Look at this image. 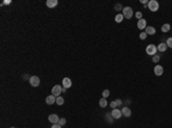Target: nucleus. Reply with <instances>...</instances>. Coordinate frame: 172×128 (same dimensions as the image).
Wrapping results in <instances>:
<instances>
[{
	"instance_id": "obj_26",
	"label": "nucleus",
	"mask_w": 172,
	"mask_h": 128,
	"mask_svg": "<svg viewBox=\"0 0 172 128\" xmlns=\"http://www.w3.org/2000/svg\"><path fill=\"white\" fill-rule=\"evenodd\" d=\"M110 107H111V109H116V107H117L116 101H114V102H111V103H110Z\"/></svg>"
},
{
	"instance_id": "obj_23",
	"label": "nucleus",
	"mask_w": 172,
	"mask_h": 128,
	"mask_svg": "<svg viewBox=\"0 0 172 128\" xmlns=\"http://www.w3.org/2000/svg\"><path fill=\"white\" fill-rule=\"evenodd\" d=\"M159 58H161V57L158 56V55H154V56H153V62H154V63H158V62H159Z\"/></svg>"
},
{
	"instance_id": "obj_29",
	"label": "nucleus",
	"mask_w": 172,
	"mask_h": 128,
	"mask_svg": "<svg viewBox=\"0 0 172 128\" xmlns=\"http://www.w3.org/2000/svg\"><path fill=\"white\" fill-rule=\"evenodd\" d=\"M52 128H62V127H61L59 124H55V125H53L52 126Z\"/></svg>"
},
{
	"instance_id": "obj_34",
	"label": "nucleus",
	"mask_w": 172,
	"mask_h": 128,
	"mask_svg": "<svg viewBox=\"0 0 172 128\" xmlns=\"http://www.w3.org/2000/svg\"><path fill=\"white\" fill-rule=\"evenodd\" d=\"M11 128H16V127H11Z\"/></svg>"
},
{
	"instance_id": "obj_8",
	"label": "nucleus",
	"mask_w": 172,
	"mask_h": 128,
	"mask_svg": "<svg viewBox=\"0 0 172 128\" xmlns=\"http://www.w3.org/2000/svg\"><path fill=\"white\" fill-rule=\"evenodd\" d=\"M62 86H63L64 88H70L71 86H72V82H71V79L70 78H64L62 80Z\"/></svg>"
},
{
	"instance_id": "obj_16",
	"label": "nucleus",
	"mask_w": 172,
	"mask_h": 128,
	"mask_svg": "<svg viewBox=\"0 0 172 128\" xmlns=\"http://www.w3.org/2000/svg\"><path fill=\"white\" fill-rule=\"evenodd\" d=\"M170 29H171L170 24H169V23H165V24L162 25V29H161V30H162V32H164V33H165V32H169V31H170Z\"/></svg>"
},
{
	"instance_id": "obj_14",
	"label": "nucleus",
	"mask_w": 172,
	"mask_h": 128,
	"mask_svg": "<svg viewBox=\"0 0 172 128\" xmlns=\"http://www.w3.org/2000/svg\"><path fill=\"white\" fill-rule=\"evenodd\" d=\"M145 30H146V33H147V34H150V36H153V34L156 33V29H155L154 26H147Z\"/></svg>"
},
{
	"instance_id": "obj_22",
	"label": "nucleus",
	"mask_w": 172,
	"mask_h": 128,
	"mask_svg": "<svg viewBox=\"0 0 172 128\" xmlns=\"http://www.w3.org/2000/svg\"><path fill=\"white\" fill-rule=\"evenodd\" d=\"M115 11H123V7H122V5H120V4H116V5H115Z\"/></svg>"
},
{
	"instance_id": "obj_17",
	"label": "nucleus",
	"mask_w": 172,
	"mask_h": 128,
	"mask_svg": "<svg viewBox=\"0 0 172 128\" xmlns=\"http://www.w3.org/2000/svg\"><path fill=\"white\" fill-rule=\"evenodd\" d=\"M124 20V16L123 14H117L116 16H115V21L117 22V23H120V22Z\"/></svg>"
},
{
	"instance_id": "obj_27",
	"label": "nucleus",
	"mask_w": 172,
	"mask_h": 128,
	"mask_svg": "<svg viewBox=\"0 0 172 128\" xmlns=\"http://www.w3.org/2000/svg\"><path fill=\"white\" fill-rule=\"evenodd\" d=\"M135 16H137L139 20H141V17H142V13H141V11H137V13H135Z\"/></svg>"
},
{
	"instance_id": "obj_6",
	"label": "nucleus",
	"mask_w": 172,
	"mask_h": 128,
	"mask_svg": "<svg viewBox=\"0 0 172 128\" xmlns=\"http://www.w3.org/2000/svg\"><path fill=\"white\" fill-rule=\"evenodd\" d=\"M111 116H112V118H114V119H120V117L123 116V114H122V110H119L118 107H116V109H112Z\"/></svg>"
},
{
	"instance_id": "obj_18",
	"label": "nucleus",
	"mask_w": 172,
	"mask_h": 128,
	"mask_svg": "<svg viewBox=\"0 0 172 128\" xmlns=\"http://www.w3.org/2000/svg\"><path fill=\"white\" fill-rule=\"evenodd\" d=\"M64 103V98L62 96H59V97H56V104L57 105H62Z\"/></svg>"
},
{
	"instance_id": "obj_20",
	"label": "nucleus",
	"mask_w": 172,
	"mask_h": 128,
	"mask_svg": "<svg viewBox=\"0 0 172 128\" xmlns=\"http://www.w3.org/2000/svg\"><path fill=\"white\" fill-rule=\"evenodd\" d=\"M109 95H110V92H109L108 89H105V90L102 92V97H103V98H107Z\"/></svg>"
},
{
	"instance_id": "obj_25",
	"label": "nucleus",
	"mask_w": 172,
	"mask_h": 128,
	"mask_svg": "<svg viewBox=\"0 0 172 128\" xmlns=\"http://www.w3.org/2000/svg\"><path fill=\"white\" fill-rule=\"evenodd\" d=\"M147 36H148V34L146 33V32H141V33H140V39L141 40H145L146 38H147Z\"/></svg>"
},
{
	"instance_id": "obj_4",
	"label": "nucleus",
	"mask_w": 172,
	"mask_h": 128,
	"mask_svg": "<svg viewBox=\"0 0 172 128\" xmlns=\"http://www.w3.org/2000/svg\"><path fill=\"white\" fill-rule=\"evenodd\" d=\"M61 93H62V87L60 85H55L52 88V95L55 97H59L61 95Z\"/></svg>"
},
{
	"instance_id": "obj_33",
	"label": "nucleus",
	"mask_w": 172,
	"mask_h": 128,
	"mask_svg": "<svg viewBox=\"0 0 172 128\" xmlns=\"http://www.w3.org/2000/svg\"><path fill=\"white\" fill-rule=\"evenodd\" d=\"M66 90H67V88H64V87H62V93H64V92H66Z\"/></svg>"
},
{
	"instance_id": "obj_30",
	"label": "nucleus",
	"mask_w": 172,
	"mask_h": 128,
	"mask_svg": "<svg viewBox=\"0 0 172 128\" xmlns=\"http://www.w3.org/2000/svg\"><path fill=\"white\" fill-rule=\"evenodd\" d=\"M141 2H142L144 5H146V4H148L149 1H147V0H141Z\"/></svg>"
},
{
	"instance_id": "obj_10",
	"label": "nucleus",
	"mask_w": 172,
	"mask_h": 128,
	"mask_svg": "<svg viewBox=\"0 0 172 128\" xmlns=\"http://www.w3.org/2000/svg\"><path fill=\"white\" fill-rule=\"evenodd\" d=\"M163 72H164V69L162 65H156L154 68V73L156 75H163Z\"/></svg>"
},
{
	"instance_id": "obj_15",
	"label": "nucleus",
	"mask_w": 172,
	"mask_h": 128,
	"mask_svg": "<svg viewBox=\"0 0 172 128\" xmlns=\"http://www.w3.org/2000/svg\"><path fill=\"white\" fill-rule=\"evenodd\" d=\"M166 49H168V46H166V43H161L157 46V50H159V52H162V53L165 52Z\"/></svg>"
},
{
	"instance_id": "obj_28",
	"label": "nucleus",
	"mask_w": 172,
	"mask_h": 128,
	"mask_svg": "<svg viewBox=\"0 0 172 128\" xmlns=\"http://www.w3.org/2000/svg\"><path fill=\"white\" fill-rule=\"evenodd\" d=\"M116 103H117V107H120L122 105V100H116Z\"/></svg>"
},
{
	"instance_id": "obj_7",
	"label": "nucleus",
	"mask_w": 172,
	"mask_h": 128,
	"mask_svg": "<svg viewBox=\"0 0 172 128\" xmlns=\"http://www.w3.org/2000/svg\"><path fill=\"white\" fill-rule=\"evenodd\" d=\"M137 26H138V29H140V30H145V29L147 28V22H146V20H144V18L139 20Z\"/></svg>"
},
{
	"instance_id": "obj_1",
	"label": "nucleus",
	"mask_w": 172,
	"mask_h": 128,
	"mask_svg": "<svg viewBox=\"0 0 172 128\" xmlns=\"http://www.w3.org/2000/svg\"><path fill=\"white\" fill-rule=\"evenodd\" d=\"M123 16L126 20H130L133 16V9L131 7H124L123 8Z\"/></svg>"
},
{
	"instance_id": "obj_5",
	"label": "nucleus",
	"mask_w": 172,
	"mask_h": 128,
	"mask_svg": "<svg viewBox=\"0 0 172 128\" xmlns=\"http://www.w3.org/2000/svg\"><path fill=\"white\" fill-rule=\"evenodd\" d=\"M156 52H157V47L154 46V45H148L147 48H146V53L148 55H151V56L156 55Z\"/></svg>"
},
{
	"instance_id": "obj_3",
	"label": "nucleus",
	"mask_w": 172,
	"mask_h": 128,
	"mask_svg": "<svg viewBox=\"0 0 172 128\" xmlns=\"http://www.w3.org/2000/svg\"><path fill=\"white\" fill-rule=\"evenodd\" d=\"M29 82H30V85H31L32 87H38V86L40 85V79H39V77H37V75H32V77H30V79H29Z\"/></svg>"
},
{
	"instance_id": "obj_11",
	"label": "nucleus",
	"mask_w": 172,
	"mask_h": 128,
	"mask_svg": "<svg viewBox=\"0 0 172 128\" xmlns=\"http://www.w3.org/2000/svg\"><path fill=\"white\" fill-rule=\"evenodd\" d=\"M56 103V97L53 95H49L46 97V104H48V105H52V104Z\"/></svg>"
},
{
	"instance_id": "obj_19",
	"label": "nucleus",
	"mask_w": 172,
	"mask_h": 128,
	"mask_svg": "<svg viewBox=\"0 0 172 128\" xmlns=\"http://www.w3.org/2000/svg\"><path fill=\"white\" fill-rule=\"evenodd\" d=\"M99 104H100V107H107V100L102 97L101 100H100V102H99Z\"/></svg>"
},
{
	"instance_id": "obj_32",
	"label": "nucleus",
	"mask_w": 172,
	"mask_h": 128,
	"mask_svg": "<svg viewBox=\"0 0 172 128\" xmlns=\"http://www.w3.org/2000/svg\"><path fill=\"white\" fill-rule=\"evenodd\" d=\"M23 79H30V78H29L26 75H23Z\"/></svg>"
},
{
	"instance_id": "obj_2",
	"label": "nucleus",
	"mask_w": 172,
	"mask_h": 128,
	"mask_svg": "<svg viewBox=\"0 0 172 128\" xmlns=\"http://www.w3.org/2000/svg\"><path fill=\"white\" fill-rule=\"evenodd\" d=\"M158 7H159V4H158L156 0H150V1L148 2V8H149L151 11H157Z\"/></svg>"
},
{
	"instance_id": "obj_9",
	"label": "nucleus",
	"mask_w": 172,
	"mask_h": 128,
	"mask_svg": "<svg viewBox=\"0 0 172 128\" xmlns=\"http://www.w3.org/2000/svg\"><path fill=\"white\" fill-rule=\"evenodd\" d=\"M48 120L52 122L53 125H55L59 122V120H60V118L57 117V114H49L48 116Z\"/></svg>"
},
{
	"instance_id": "obj_13",
	"label": "nucleus",
	"mask_w": 172,
	"mask_h": 128,
	"mask_svg": "<svg viewBox=\"0 0 172 128\" xmlns=\"http://www.w3.org/2000/svg\"><path fill=\"white\" fill-rule=\"evenodd\" d=\"M46 5L48 8H54L57 6V0H47L46 1Z\"/></svg>"
},
{
	"instance_id": "obj_24",
	"label": "nucleus",
	"mask_w": 172,
	"mask_h": 128,
	"mask_svg": "<svg viewBox=\"0 0 172 128\" xmlns=\"http://www.w3.org/2000/svg\"><path fill=\"white\" fill-rule=\"evenodd\" d=\"M166 46L168 47H170V48H172V38H169L168 40H166Z\"/></svg>"
},
{
	"instance_id": "obj_31",
	"label": "nucleus",
	"mask_w": 172,
	"mask_h": 128,
	"mask_svg": "<svg viewBox=\"0 0 172 128\" xmlns=\"http://www.w3.org/2000/svg\"><path fill=\"white\" fill-rule=\"evenodd\" d=\"M2 4H4V5H8V4H11V1L8 0V1H5V2H2Z\"/></svg>"
},
{
	"instance_id": "obj_12",
	"label": "nucleus",
	"mask_w": 172,
	"mask_h": 128,
	"mask_svg": "<svg viewBox=\"0 0 172 128\" xmlns=\"http://www.w3.org/2000/svg\"><path fill=\"white\" fill-rule=\"evenodd\" d=\"M122 114H123L124 117H126V118L131 117V114H132V112H131L130 107H123V109H122Z\"/></svg>"
},
{
	"instance_id": "obj_21",
	"label": "nucleus",
	"mask_w": 172,
	"mask_h": 128,
	"mask_svg": "<svg viewBox=\"0 0 172 128\" xmlns=\"http://www.w3.org/2000/svg\"><path fill=\"white\" fill-rule=\"evenodd\" d=\"M57 124H59L61 127H62V126H64V125L67 124V120H66L64 118H60V120H59V122H57Z\"/></svg>"
}]
</instances>
